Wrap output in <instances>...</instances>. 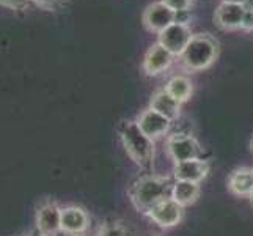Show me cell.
I'll return each instance as SVG.
<instances>
[{"label":"cell","instance_id":"obj_22","mask_svg":"<svg viewBox=\"0 0 253 236\" xmlns=\"http://www.w3.org/2000/svg\"><path fill=\"white\" fill-rule=\"evenodd\" d=\"M242 29L244 30H253V8H247L246 17H244Z\"/></svg>","mask_w":253,"mask_h":236},{"label":"cell","instance_id":"obj_7","mask_svg":"<svg viewBox=\"0 0 253 236\" xmlns=\"http://www.w3.org/2000/svg\"><path fill=\"white\" fill-rule=\"evenodd\" d=\"M37 230L40 236H54L62 232V208L57 203H44L37 211Z\"/></svg>","mask_w":253,"mask_h":236},{"label":"cell","instance_id":"obj_19","mask_svg":"<svg viewBox=\"0 0 253 236\" xmlns=\"http://www.w3.org/2000/svg\"><path fill=\"white\" fill-rule=\"evenodd\" d=\"M164 3H167L171 10L181 11V10H189L192 5V0H162Z\"/></svg>","mask_w":253,"mask_h":236},{"label":"cell","instance_id":"obj_4","mask_svg":"<svg viewBox=\"0 0 253 236\" xmlns=\"http://www.w3.org/2000/svg\"><path fill=\"white\" fill-rule=\"evenodd\" d=\"M167 150L174 162L202 159V148L195 137L189 134H173L167 141Z\"/></svg>","mask_w":253,"mask_h":236},{"label":"cell","instance_id":"obj_3","mask_svg":"<svg viewBox=\"0 0 253 236\" xmlns=\"http://www.w3.org/2000/svg\"><path fill=\"white\" fill-rule=\"evenodd\" d=\"M169 194L171 195V189L167 180L159 177H143L134 185L130 190V198L138 211L148 214L153 206L169 198Z\"/></svg>","mask_w":253,"mask_h":236},{"label":"cell","instance_id":"obj_13","mask_svg":"<svg viewBox=\"0 0 253 236\" xmlns=\"http://www.w3.org/2000/svg\"><path fill=\"white\" fill-rule=\"evenodd\" d=\"M209 172V165L203 159H190L184 162L174 164V178L176 181H190V183H198L206 178Z\"/></svg>","mask_w":253,"mask_h":236},{"label":"cell","instance_id":"obj_27","mask_svg":"<svg viewBox=\"0 0 253 236\" xmlns=\"http://www.w3.org/2000/svg\"><path fill=\"white\" fill-rule=\"evenodd\" d=\"M249 198H250V202H252V203H253V190H252V194H250V195H249Z\"/></svg>","mask_w":253,"mask_h":236},{"label":"cell","instance_id":"obj_16","mask_svg":"<svg viewBox=\"0 0 253 236\" xmlns=\"http://www.w3.org/2000/svg\"><path fill=\"white\" fill-rule=\"evenodd\" d=\"M200 195V186L190 181H176L171 186V198L182 208L197 202Z\"/></svg>","mask_w":253,"mask_h":236},{"label":"cell","instance_id":"obj_14","mask_svg":"<svg viewBox=\"0 0 253 236\" xmlns=\"http://www.w3.org/2000/svg\"><path fill=\"white\" fill-rule=\"evenodd\" d=\"M150 109L159 112L161 115H164L165 118L173 121L179 117L181 102L174 99L173 96L164 89V90H159L153 94V98L150 101Z\"/></svg>","mask_w":253,"mask_h":236},{"label":"cell","instance_id":"obj_26","mask_svg":"<svg viewBox=\"0 0 253 236\" xmlns=\"http://www.w3.org/2000/svg\"><path fill=\"white\" fill-rule=\"evenodd\" d=\"M247 8H253V0H249V2H247Z\"/></svg>","mask_w":253,"mask_h":236},{"label":"cell","instance_id":"obj_25","mask_svg":"<svg viewBox=\"0 0 253 236\" xmlns=\"http://www.w3.org/2000/svg\"><path fill=\"white\" fill-rule=\"evenodd\" d=\"M226 2H236V3H244V5L247 6V2H249V0H226Z\"/></svg>","mask_w":253,"mask_h":236},{"label":"cell","instance_id":"obj_20","mask_svg":"<svg viewBox=\"0 0 253 236\" xmlns=\"http://www.w3.org/2000/svg\"><path fill=\"white\" fill-rule=\"evenodd\" d=\"M27 3L29 0H0V5L10 8V10H22Z\"/></svg>","mask_w":253,"mask_h":236},{"label":"cell","instance_id":"obj_1","mask_svg":"<svg viewBox=\"0 0 253 236\" xmlns=\"http://www.w3.org/2000/svg\"><path fill=\"white\" fill-rule=\"evenodd\" d=\"M118 133L130 159L140 167H150L154 157V143L143 134L137 121H121Z\"/></svg>","mask_w":253,"mask_h":236},{"label":"cell","instance_id":"obj_6","mask_svg":"<svg viewBox=\"0 0 253 236\" xmlns=\"http://www.w3.org/2000/svg\"><path fill=\"white\" fill-rule=\"evenodd\" d=\"M247 13V6L244 3H236V2H223L217 6L214 21L223 30H238L242 29L244 17Z\"/></svg>","mask_w":253,"mask_h":236},{"label":"cell","instance_id":"obj_2","mask_svg":"<svg viewBox=\"0 0 253 236\" xmlns=\"http://www.w3.org/2000/svg\"><path fill=\"white\" fill-rule=\"evenodd\" d=\"M217 55H219V45L215 38L209 33H200L192 37L187 47L179 57L182 65L190 71H203L215 62Z\"/></svg>","mask_w":253,"mask_h":236},{"label":"cell","instance_id":"obj_8","mask_svg":"<svg viewBox=\"0 0 253 236\" xmlns=\"http://www.w3.org/2000/svg\"><path fill=\"white\" fill-rule=\"evenodd\" d=\"M173 22H174V10H171L162 0L148 5L143 13V25L150 32L161 33Z\"/></svg>","mask_w":253,"mask_h":236},{"label":"cell","instance_id":"obj_23","mask_svg":"<svg viewBox=\"0 0 253 236\" xmlns=\"http://www.w3.org/2000/svg\"><path fill=\"white\" fill-rule=\"evenodd\" d=\"M60 0H35V3L40 5L41 8H44V10H52Z\"/></svg>","mask_w":253,"mask_h":236},{"label":"cell","instance_id":"obj_15","mask_svg":"<svg viewBox=\"0 0 253 236\" xmlns=\"http://www.w3.org/2000/svg\"><path fill=\"white\" fill-rule=\"evenodd\" d=\"M228 189L238 197H249L253 190V169L242 167L230 175Z\"/></svg>","mask_w":253,"mask_h":236},{"label":"cell","instance_id":"obj_30","mask_svg":"<svg viewBox=\"0 0 253 236\" xmlns=\"http://www.w3.org/2000/svg\"><path fill=\"white\" fill-rule=\"evenodd\" d=\"M25 236H33V235H25Z\"/></svg>","mask_w":253,"mask_h":236},{"label":"cell","instance_id":"obj_28","mask_svg":"<svg viewBox=\"0 0 253 236\" xmlns=\"http://www.w3.org/2000/svg\"><path fill=\"white\" fill-rule=\"evenodd\" d=\"M250 148H252V151H253V137H252V141H250Z\"/></svg>","mask_w":253,"mask_h":236},{"label":"cell","instance_id":"obj_5","mask_svg":"<svg viewBox=\"0 0 253 236\" xmlns=\"http://www.w3.org/2000/svg\"><path fill=\"white\" fill-rule=\"evenodd\" d=\"M192 37H194V35H192L189 25L173 22L171 25H169L167 29L159 33L158 43L167 50H170L174 57H179L187 47Z\"/></svg>","mask_w":253,"mask_h":236},{"label":"cell","instance_id":"obj_11","mask_svg":"<svg viewBox=\"0 0 253 236\" xmlns=\"http://www.w3.org/2000/svg\"><path fill=\"white\" fill-rule=\"evenodd\" d=\"M173 54L170 50L165 49L159 43H154V45L148 49L146 55L143 58V71L148 76H158L164 73L165 69H169L170 65L173 63Z\"/></svg>","mask_w":253,"mask_h":236},{"label":"cell","instance_id":"obj_24","mask_svg":"<svg viewBox=\"0 0 253 236\" xmlns=\"http://www.w3.org/2000/svg\"><path fill=\"white\" fill-rule=\"evenodd\" d=\"M54 236H82V235H71V233H63V232H60Z\"/></svg>","mask_w":253,"mask_h":236},{"label":"cell","instance_id":"obj_29","mask_svg":"<svg viewBox=\"0 0 253 236\" xmlns=\"http://www.w3.org/2000/svg\"><path fill=\"white\" fill-rule=\"evenodd\" d=\"M153 236H161V235H153Z\"/></svg>","mask_w":253,"mask_h":236},{"label":"cell","instance_id":"obj_12","mask_svg":"<svg viewBox=\"0 0 253 236\" xmlns=\"http://www.w3.org/2000/svg\"><path fill=\"white\" fill-rule=\"evenodd\" d=\"M90 219L82 208L65 206L62 208V232L71 235H82L88 230Z\"/></svg>","mask_w":253,"mask_h":236},{"label":"cell","instance_id":"obj_17","mask_svg":"<svg viewBox=\"0 0 253 236\" xmlns=\"http://www.w3.org/2000/svg\"><path fill=\"white\" fill-rule=\"evenodd\" d=\"M165 90H167L174 99L182 104L190 99L192 92H194V85H192L190 79L186 76H174L170 79L169 84L165 85Z\"/></svg>","mask_w":253,"mask_h":236},{"label":"cell","instance_id":"obj_21","mask_svg":"<svg viewBox=\"0 0 253 236\" xmlns=\"http://www.w3.org/2000/svg\"><path fill=\"white\" fill-rule=\"evenodd\" d=\"M192 19V14L189 10H181V11H174V22L178 24H184V25H189Z\"/></svg>","mask_w":253,"mask_h":236},{"label":"cell","instance_id":"obj_18","mask_svg":"<svg viewBox=\"0 0 253 236\" xmlns=\"http://www.w3.org/2000/svg\"><path fill=\"white\" fill-rule=\"evenodd\" d=\"M98 236H127V232L123 225L110 224V225L104 227V229L98 233Z\"/></svg>","mask_w":253,"mask_h":236},{"label":"cell","instance_id":"obj_9","mask_svg":"<svg viewBox=\"0 0 253 236\" xmlns=\"http://www.w3.org/2000/svg\"><path fill=\"white\" fill-rule=\"evenodd\" d=\"M148 216L158 225L164 227V229H170V227H174L181 222L182 206L174 202L171 197H169L159 202L156 206H153Z\"/></svg>","mask_w":253,"mask_h":236},{"label":"cell","instance_id":"obj_10","mask_svg":"<svg viewBox=\"0 0 253 236\" xmlns=\"http://www.w3.org/2000/svg\"><path fill=\"white\" fill-rule=\"evenodd\" d=\"M137 125L143 131L145 136H148L151 141H154V139H159L169 133L171 121L169 118H165L164 115H161L159 112L148 109L142 112L140 117L137 118Z\"/></svg>","mask_w":253,"mask_h":236}]
</instances>
